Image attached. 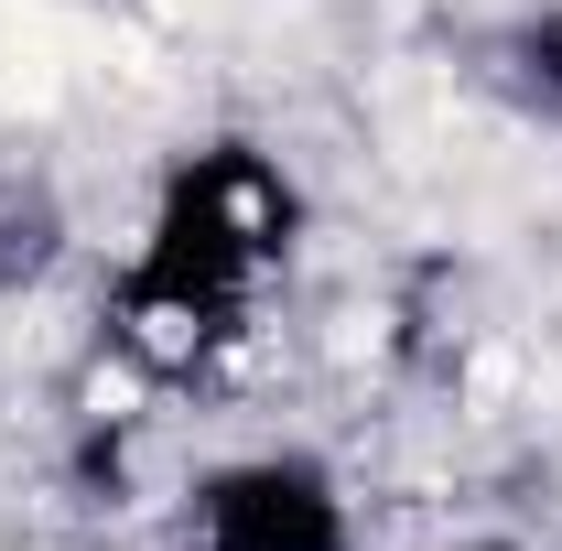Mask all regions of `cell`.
Returning a JSON list of instances; mask_svg holds the SVG:
<instances>
[{
	"label": "cell",
	"instance_id": "obj_1",
	"mask_svg": "<svg viewBox=\"0 0 562 551\" xmlns=\"http://www.w3.org/2000/svg\"><path fill=\"white\" fill-rule=\"evenodd\" d=\"M292 238H303V195H292V173L271 151L216 140L195 162H173L131 271L109 292V336L131 346L140 368H162V379L206 368L216 346L249 325V303L292 260Z\"/></svg>",
	"mask_w": 562,
	"mask_h": 551
},
{
	"label": "cell",
	"instance_id": "obj_2",
	"mask_svg": "<svg viewBox=\"0 0 562 551\" xmlns=\"http://www.w3.org/2000/svg\"><path fill=\"white\" fill-rule=\"evenodd\" d=\"M184 551H357L347 486L314 454H238L195 476L184 497Z\"/></svg>",
	"mask_w": 562,
	"mask_h": 551
},
{
	"label": "cell",
	"instance_id": "obj_3",
	"mask_svg": "<svg viewBox=\"0 0 562 551\" xmlns=\"http://www.w3.org/2000/svg\"><path fill=\"white\" fill-rule=\"evenodd\" d=\"M497 55H508V87H519L530 109H552V120H562V11L519 22V33L497 44Z\"/></svg>",
	"mask_w": 562,
	"mask_h": 551
},
{
	"label": "cell",
	"instance_id": "obj_4",
	"mask_svg": "<svg viewBox=\"0 0 562 551\" xmlns=\"http://www.w3.org/2000/svg\"><path fill=\"white\" fill-rule=\"evenodd\" d=\"M465 551H530V541H465Z\"/></svg>",
	"mask_w": 562,
	"mask_h": 551
}]
</instances>
